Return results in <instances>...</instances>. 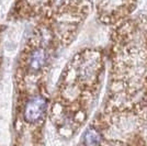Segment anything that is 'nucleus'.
I'll return each mask as SVG.
<instances>
[{
	"label": "nucleus",
	"mask_w": 147,
	"mask_h": 146,
	"mask_svg": "<svg viewBox=\"0 0 147 146\" xmlns=\"http://www.w3.org/2000/svg\"><path fill=\"white\" fill-rule=\"evenodd\" d=\"M47 111V99L44 95H34L26 101L23 119L30 124H36L44 120Z\"/></svg>",
	"instance_id": "20e7f679"
},
{
	"label": "nucleus",
	"mask_w": 147,
	"mask_h": 146,
	"mask_svg": "<svg viewBox=\"0 0 147 146\" xmlns=\"http://www.w3.org/2000/svg\"><path fill=\"white\" fill-rule=\"evenodd\" d=\"M49 61V52L46 46L38 44L29 52L26 56V68L32 75H37L47 66Z\"/></svg>",
	"instance_id": "39448f33"
},
{
	"label": "nucleus",
	"mask_w": 147,
	"mask_h": 146,
	"mask_svg": "<svg viewBox=\"0 0 147 146\" xmlns=\"http://www.w3.org/2000/svg\"><path fill=\"white\" fill-rule=\"evenodd\" d=\"M104 68L103 52L98 49L81 51L68 64L52 107V116L65 128L74 131L85 123L101 90Z\"/></svg>",
	"instance_id": "f03ea898"
},
{
	"label": "nucleus",
	"mask_w": 147,
	"mask_h": 146,
	"mask_svg": "<svg viewBox=\"0 0 147 146\" xmlns=\"http://www.w3.org/2000/svg\"><path fill=\"white\" fill-rule=\"evenodd\" d=\"M147 92V18H127L112 35L110 86L104 109L122 110Z\"/></svg>",
	"instance_id": "f257e3e1"
},
{
	"label": "nucleus",
	"mask_w": 147,
	"mask_h": 146,
	"mask_svg": "<svg viewBox=\"0 0 147 146\" xmlns=\"http://www.w3.org/2000/svg\"><path fill=\"white\" fill-rule=\"evenodd\" d=\"M136 3L137 0H98V17L104 24L117 25L129 18Z\"/></svg>",
	"instance_id": "7ed1b4c3"
}]
</instances>
